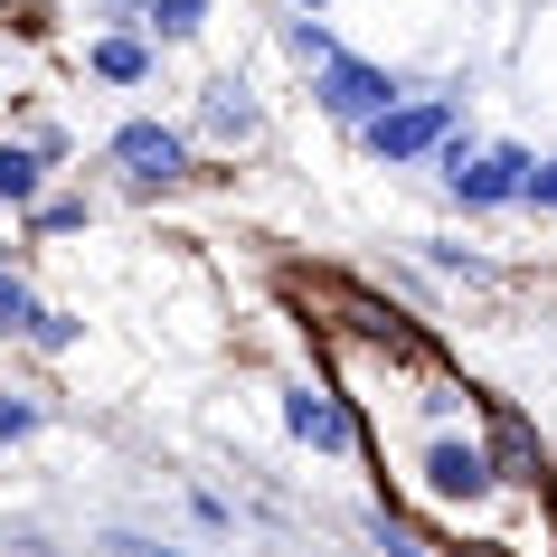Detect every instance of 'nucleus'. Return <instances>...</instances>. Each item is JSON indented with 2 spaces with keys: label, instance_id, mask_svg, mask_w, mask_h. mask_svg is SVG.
Listing matches in <instances>:
<instances>
[{
  "label": "nucleus",
  "instance_id": "nucleus-15",
  "mask_svg": "<svg viewBox=\"0 0 557 557\" xmlns=\"http://www.w3.org/2000/svg\"><path fill=\"white\" fill-rule=\"evenodd\" d=\"M369 539H379L387 557H425V539H416V529L397 520V510H387V500H379V510H369Z\"/></svg>",
  "mask_w": 557,
  "mask_h": 557
},
{
  "label": "nucleus",
  "instance_id": "nucleus-22",
  "mask_svg": "<svg viewBox=\"0 0 557 557\" xmlns=\"http://www.w3.org/2000/svg\"><path fill=\"white\" fill-rule=\"evenodd\" d=\"M454 557H500V548H454Z\"/></svg>",
  "mask_w": 557,
  "mask_h": 557
},
{
  "label": "nucleus",
  "instance_id": "nucleus-21",
  "mask_svg": "<svg viewBox=\"0 0 557 557\" xmlns=\"http://www.w3.org/2000/svg\"><path fill=\"white\" fill-rule=\"evenodd\" d=\"M294 10H312V20H322V10H331V0H294Z\"/></svg>",
  "mask_w": 557,
  "mask_h": 557
},
{
  "label": "nucleus",
  "instance_id": "nucleus-17",
  "mask_svg": "<svg viewBox=\"0 0 557 557\" xmlns=\"http://www.w3.org/2000/svg\"><path fill=\"white\" fill-rule=\"evenodd\" d=\"M76 331H86V322H76V312H38L29 350H38V359H58V350H76Z\"/></svg>",
  "mask_w": 557,
  "mask_h": 557
},
{
  "label": "nucleus",
  "instance_id": "nucleus-16",
  "mask_svg": "<svg viewBox=\"0 0 557 557\" xmlns=\"http://www.w3.org/2000/svg\"><path fill=\"white\" fill-rule=\"evenodd\" d=\"M425 264H435V274H472V284L492 274V264L472 256V246H454V236H425Z\"/></svg>",
  "mask_w": 557,
  "mask_h": 557
},
{
  "label": "nucleus",
  "instance_id": "nucleus-10",
  "mask_svg": "<svg viewBox=\"0 0 557 557\" xmlns=\"http://www.w3.org/2000/svg\"><path fill=\"white\" fill-rule=\"evenodd\" d=\"M123 29H143V38H161V48H180V38L208 29V0H133V10H123Z\"/></svg>",
  "mask_w": 557,
  "mask_h": 557
},
{
  "label": "nucleus",
  "instance_id": "nucleus-7",
  "mask_svg": "<svg viewBox=\"0 0 557 557\" xmlns=\"http://www.w3.org/2000/svg\"><path fill=\"white\" fill-rule=\"evenodd\" d=\"M482 444H492L500 492H548V454H539V435H529V416H520V407H492Z\"/></svg>",
  "mask_w": 557,
  "mask_h": 557
},
{
  "label": "nucleus",
  "instance_id": "nucleus-20",
  "mask_svg": "<svg viewBox=\"0 0 557 557\" xmlns=\"http://www.w3.org/2000/svg\"><path fill=\"white\" fill-rule=\"evenodd\" d=\"M104 548H114V557H180V548H151V539H133V529H114Z\"/></svg>",
  "mask_w": 557,
  "mask_h": 557
},
{
  "label": "nucleus",
  "instance_id": "nucleus-1",
  "mask_svg": "<svg viewBox=\"0 0 557 557\" xmlns=\"http://www.w3.org/2000/svg\"><path fill=\"white\" fill-rule=\"evenodd\" d=\"M435 171H444V199L463 208V218H500V208H520L539 151L529 143H472V123H463V133L435 151Z\"/></svg>",
  "mask_w": 557,
  "mask_h": 557
},
{
  "label": "nucleus",
  "instance_id": "nucleus-13",
  "mask_svg": "<svg viewBox=\"0 0 557 557\" xmlns=\"http://www.w3.org/2000/svg\"><path fill=\"white\" fill-rule=\"evenodd\" d=\"M48 425V397L38 387H0V444H29Z\"/></svg>",
  "mask_w": 557,
  "mask_h": 557
},
{
  "label": "nucleus",
  "instance_id": "nucleus-8",
  "mask_svg": "<svg viewBox=\"0 0 557 557\" xmlns=\"http://www.w3.org/2000/svg\"><path fill=\"white\" fill-rule=\"evenodd\" d=\"M86 76H95V86H151V76H161V38L104 29V38L86 48Z\"/></svg>",
  "mask_w": 557,
  "mask_h": 557
},
{
  "label": "nucleus",
  "instance_id": "nucleus-6",
  "mask_svg": "<svg viewBox=\"0 0 557 557\" xmlns=\"http://www.w3.org/2000/svg\"><path fill=\"white\" fill-rule=\"evenodd\" d=\"M284 435L312 444V454H359V416L331 379H294L284 387Z\"/></svg>",
  "mask_w": 557,
  "mask_h": 557
},
{
  "label": "nucleus",
  "instance_id": "nucleus-4",
  "mask_svg": "<svg viewBox=\"0 0 557 557\" xmlns=\"http://www.w3.org/2000/svg\"><path fill=\"white\" fill-rule=\"evenodd\" d=\"M397 95H407V86H397V66L350 58V48H341L331 66H312V104H322L331 123H350V133H359V123H379L387 104H397Z\"/></svg>",
  "mask_w": 557,
  "mask_h": 557
},
{
  "label": "nucleus",
  "instance_id": "nucleus-11",
  "mask_svg": "<svg viewBox=\"0 0 557 557\" xmlns=\"http://www.w3.org/2000/svg\"><path fill=\"white\" fill-rule=\"evenodd\" d=\"M48 151L38 143H0V208H38V189H48Z\"/></svg>",
  "mask_w": 557,
  "mask_h": 557
},
{
  "label": "nucleus",
  "instance_id": "nucleus-12",
  "mask_svg": "<svg viewBox=\"0 0 557 557\" xmlns=\"http://www.w3.org/2000/svg\"><path fill=\"white\" fill-rule=\"evenodd\" d=\"M38 312H48V302H38V284L0 264V331H10V341H29V331H38Z\"/></svg>",
  "mask_w": 557,
  "mask_h": 557
},
{
  "label": "nucleus",
  "instance_id": "nucleus-9",
  "mask_svg": "<svg viewBox=\"0 0 557 557\" xmlns=\"http://www.w3.org/2000/svg\"><path fill=\"white\" fill-rule=\"evenodd\" d=\"M199 133H208V143H256V133H264L256 95L236 86V76H218V86L199 95Z\"/></svg>",
  "mask_w": 557,
  "mask_h": 557
},
{
  "label": "nucleus",
  "instance_id": "nucleus-3",
  "mask_svg": "<svg viewBox=\"0 0 557 557\" xmlns=\"http://www.w3.org/2000/svg\"><path fill=\"white\" fill-rule=\"evenodd\" d=\"M104 171H123V189L133 199H161V189H180V180H199V151H189V133L180 123H114V143H104Z\"/></svg>",
  "mask_w": 557,
  "mask_h": 557
},
{
  "label": "nucleus",
  "instance_id": "nucleus-14",
  "mask_svg": "<svg viewBox=\"0 0 557 557\" xmlns=\"http://www.w3.org/2000/svg\"><path fill=\"white\" fill-rule=\"evenodd\" d=\"M86 218H95L86 199H38V208H29V236H76Z\"/></svg>",
  "mask_w": 557,
  "mask_h": 557
},
{
  "label": "nucleus",
  "instance_id": "nucleus-19",
  "mask_svg": "<svg viewBox=\"0 0 557 557\" xmlns=\"http://www.w3.org/2000/svg\"><path fill=\"white\" fill-rule=\"evenodd\" d=\"M520 208H539V218H557V161H539V171H529Z\"/></svg>",
  "mask_w": 557,
  "mask_h": 557
},
{
  "label": "nucleus",
  "instance_id": "nucleus-2",
  "mask_svg": "<svg viewBox=\"0 0 557 557\" xmlns=\"http://www.w3.org/2000/svg\"><path fill=\"white\" fill-rule=\"evenodd\" d=\"M454 133H463V86H425V95L407 86L379 123H359V151L387 161V171H407V161H435Z\"/></svg>",
  "mask_w": 557,
  "mask_h": 557
},
{
  "label": "nucleus",
  "instance_id": "nucleus-18",
  "mask_svg": "<svg viewBox=\"0 0 557 557\" xmlns=\"http://www.w3.org/2000/svg\"><path fill=\"white\" fill-rule=\"evenodd\" d=\"M294 58H302V66H331V58H341V38H331L322 20H312V10L294 20Z\"/></svg>",
  "mask_w": 557,
  "mask_h": 557
},
{
  "label": "nucleus",
  "instance_id": "nucleus-23",
  "mask_svg": "<svg viewBox=\"0 0 557 557\" xmlns=\"http://www.w3.org/2000/svg\"><path fill=\"white\" fill-rule=\"evenodd\" d=\"M0 264H10V246H0Z\"/></svg>",
  "mask_w": 557,
  "mask_h": 557
},
{
  "label": "nucleus",
  "instance_id": "nucleus-5",
  "mask_svg": "<svg viewBox=\"0 0 557 557\" xmlns=\"http://www.w3.org/2000/svg\"><path fill=\"white\" fill-rule=\"evenodd\" d=\"M416 472H425V492H435L444 510H482V500L500 492V472H492V444H482V435H435Z\"/></svg>",
  "mask_w": 557,
  "mask_h": 557
}]
</instances>
